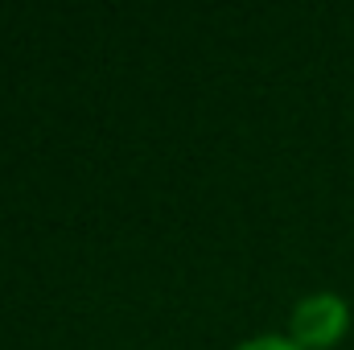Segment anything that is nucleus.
<instances>
[{"mask_svg":"<svg viewBox=\"0 0 354 350\" xmlns=\"http://www.w3.org/2000/svg\"><path fill=\"white\" fill-rule=\"evenodd\" d=\"M351 330V309L338 293H313L292 309V342L305 350H330Z\"/></svg>","mask_w":354,"mask_h":350,"instance_id":"1","label":"nucleus"},{"mask_svg":"<svg viewBox=\"0 0 354 350\" xmlns=\"http://www.w3.org/2000/svg\"><path fill=\"white\" fill-rule=\"evenodd\" d=\"M235 350H305V347H297L292 338H276V334H260V338H248L243 347H235Z\"/></svg>","mask_w":354,"mask_h":350,"instance_id":"2","label":"nucleus"}]
</instances>
